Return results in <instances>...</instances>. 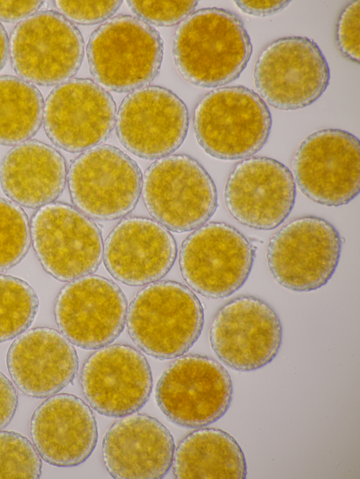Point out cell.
<instances>
[{"mask_svg": "<svg viewBox=\"0 0 360 479\" xmlns=\"http://www.w3.org/2000/svg\"><path fill=\"white\" fill-rule=\"evenodd\" d=\"M233 384L227 370L207 356H179L160 376L155 390L158 405L173 423L200 428L221 419L229 409Z\"/></svg>", "mask_w": 360, "mask_h": 479, "instance_id": "obj_12", "label": "cell"}, {"mask_svg": "<svg viewBox=\"0 0 360 479\" xmlns=\"http://www.w3.org/2000/svg\"><path fill=\"white\" fill-rule=\"evenodd\" d=\"M84 42L78 28L58 12L39 11L18 23L9 38V56L18 77L51 86L79 70Z\"/></svg>", "mask_w": 360, "mask_h": 479, "instance_id": "obj_6", "label": "cell"}, {"mask_svg": "<svg viewBox=\"0 0 360 479\" xmlns=\"http://www.w3.org/2000/svg\"><path fill=\"white\" fill-rule=\"evenodd\" d=\"M44 102L35 85L13 75L0 76V145H17L39 129Z\"/></svg>", "mask_w": 360, "mask_h": 479, "instance_id": "obj_26", "label": "cell"}, {"mask_svg": "<svg viewBox=\"0 0 360 479\" xmlns=\"http://www.w3.org/2000/svg\"><path fill=\"white\" fill-rule=\"evenodd\" d=\"M244 13L257 17L273 15L285 8L290 1H235Z\"/></svg>", "mask_w": 360, "mask_h": 479, "instance_id": "obj_35", "label": "cell"}, {"mask_svg": "<svg viewBox=\"0 0 360 479\" xmlns=\"http://www.w3.org/2000/svg\"><path fill=\"white\" fill-rule=\"evenodd\" d=\"M53 311L60 332L72 344L94 350L109 345L122 333L127 302L115 282L89 275L60 290Z\"/></svg>", "mask_w": 360, "mask_h": 479, "instance_id": "obj_17", "label": "cell"}, {"mask_svg": "<svg viewBox=\"0 0 360 479\" xmlns=\"http://www.w3.org/2000/svg\"><path fill=\"white\" fill-rule=\"evenodd\" d=\"M112 96L89 79L73 78L56 86L46 99L42 123L52 143L83 152L105 142L115 124Z\"/></svg>", "mask_w": 360, "mask_h": 479, "instance_id": "obj_15", "label": "cell"}, {"mask_svg": "<svg viewBox=\"0 0 360 479\" xmlns=\"http://www.w3.org/2000/svg\"><path fill=\"white\" fill-rule=\"evenodd\" d=\"M360 1H353L342 11L336 27V40L341 53L348 59L360 61Z\"/></svg>", "mask_w": 360, "mask_h": 479, "instance_id": "obj_32", "label": "cell"}, {"mask_svg": "<svg viewBox=\"0 0 360 479\" xmlns=\"http://www.w3.org/2000/svg\"><path fill=\"white\" fill-rule=\"evenodd\" d=\"M173 473L176 478L245 479L247 464L235 438L214 428L188 434L174 449Z\"/></svg>", "mask_w": 360, "mask_h": 479, "instance_id": "obj_25", "label": "cell"}, {"mask_svg": "<svg viewBox=\"0 0 360 479\" xmlns=\"http://www.w3.org/2000/svg\"><path fill=\"white\" fill-rule=\"evenodd\" d=\"M80 384L89 405L99 414L122 417L148 402L152 373L145 356L126 344L98 348L82 365Z\"/></svg>", "mask_w": 360, "mask_h": 479, "instance_id": "obj_19", "label": "cell"}, {"mask_svg": "<svg viewBox=\"0 0 360 479\" xmlns=\"http://www.w3.org/2000/svg\"><path fill=\"white\" fill-rule=\"evenodd\" d=\"M31 242L44 270L70 282L91 275L103 258L101 230L77 208L51 202L37 209L30 224Z\"/></svg>", "mask_w": 360, "mask_h": 479, "instance_id": "obj_10", "label": "cell"}, {"mask_svg": "<svg viewBox=\"0 0 360 479\" xmlns=\"http://www.w3.org/2000/svg\"><path fill=\"white\" fill-rule=\"evenodd\" d=\"M9 58V37L7 32L0 22V71L6 65Z\"/></svg>", "mask_w": 360, "mask_h": 479, "instance_id": "obj_36", "label": "cell"}, {"mask_svg": "<svg viewBox=\"0 0 360 479\" xmlns=\"http://www.w3.org/2000/svg\"><path fill=\"white\" fill-rule=\"evenodd\" d=\"M295 181L311 201L327 206L347 204L360 189V142L339 129L313 132L297 148Z\"/></svg>", "mask_w": 360, "mask_h": 479, "instance_id": "obj_13", "label": "cell"}, {"mask_svg": "<svg viewBox=\"0 0 360 479\" xmlns=\"http://www.w3.org/2000/svg\"><path fill=\"white\" fill-rule=\"evenodd\" d=\"M8 371L25 395L44 398L58 393L75 379L78 357L72 343L60 332L37 327L20 334L6 355Z\"/></svg>", "mask_w": 360, "mask_h": 479, "instance_id": "obj_22", "label": "cell"}, {"mask_svg": "<svg viewBox=\"0 0 360 479\" xmlns=\"http://www.w3.org/2000/svg\"><path fill=\"white\" fill-rule=\"evenodd\" d=\"M174 442L169 429L143 414L122 416L106 431L102 459L114 478H163L172 466Z\"/></svg>", "mask_w": 360, "mask_h": 479, "instance_id": "obj_23", "label": "cell"}, {"mask_svg": "<svg viewBox=\"0 0 360 479\" xmlns=\"http://www.w3.org/2000/svg\"><path fill=\"white\" fill-rule=\"evenodd\" d=\"M44 1H0V21L15 22L39 11Z\"/></svg>", "mask_w": 360, "mask_h": 479, "instance_id": "obj_34", "label": "cell"}, {"mask_svg": "<svg viewBox=\"0 0 360 479\" xmlns=\"http://www.w3.org/2000/svg\"><path fill=\"white\" fill-rule=\"evenodd\" d=\"M39 300L25 281L0 274V343L26 331L37 315Z\"/></svg>", "mask_w": 360, "mask_h": 479, "instance_id": "obj_27", "label": "cell"}, {"mask_svg": "<svg viewBox=\"0 0 360 479\" xmlns=\"http://www.w3.org/2000/svg\"><path fill=\"white\" fill-rule=\"evenodd\" d=\"M255 256L250 241L223 222L206 223L183 242L179 266L191 290L212 299L229 297L248 280Z\"/></svg>", "mask_w": 360, "mask_h": 479, "instance_id": "obj_9", "label": "cell"}, {"mask_svg": "<svg viewBox=\"0 0 360 479\" xmlns=\"http://www.w3.org/2000/svg\"><path fill=\"white\" fill-rule=\"evenodd\" d=\"M271 125L267 105L243 86L212 90L198 100L193 114L198 144L207 154L221 160L252 157L266 144Z\"/></svg>", "mask_w": 360, "mask_h": 479, "instance_id": "obj_3", "label": "cell"}, {"mask_svg": "<svg viewBox=\"0 0 360 479\" xmlns=\"http://www.w3.org/2000/svg\"><path fill=\"white\" fill-rule=\"evenodd\" d=\"M103 256L115 279L142 286L165 276L175 261L176 247L165 226L150 218L131 216L121 220L110 232Z\"/></svg>", "mask_w": 360, "mask_h": 479, "instance_id": "obj_20", "label": "cell"}, {"mask_svg": "<svg viewBox=\"0 0 360 479\" xmlns=\"http://www.w3.org/2000/svg\"><path fill=\"white\" fill-rule=\"evenodd\" d=\"M172 50L175 67L186 81L217 88L240 77L250 59L252 45L237 14L212 7L192 13L180 23Z\"/></svg>", "mask_w": 360, "mask_h": 479, "instance_id": "obj_1", "label": "cell"}, {"mask_svg": "<svg viewBox=\"0 0 360 479\" xmlns=\"http://www.w3.org/2000/svg\"><path fill=\"white\" fill-rule=\"evenodd\" d=\"M330 79L325 55L307 37L273 41L261 52L254 68L257 93L266 104L281 110L313 104L327 89Z\"/></svg>", "mask_w": 360, "mask_h": 479, "instance_id": "obj_8", "label": "cell"}, {"mask_svg": "<svg viewBox=\"0 0 360 479\" xmlns=\"http://www.w3.org/2000/svg\"><path fill=\"white\" fill-rule=\"evenodd\" d=\"M126 321L129 336L140 350L167 360L182 355L197 341L204 311L189 287L174 281H157L136 294Z\"/></svg>", "mask_w": 360, "mask_h": 479, "instance_id": "obj_2", "label": "cell"}, {"mask_svg": "<svg viewBox=\"0 0 360 479\" xmlns=\"http://www.w3.org/2000/svg\"><path fill=\"white\" fill-rule=\"evenodd\" d=\"M30 430L40 457L58 467L84 463L98 439L97 424L91 408L69 393H56L39 405L31 417Z\"/></svg>", "mask_w": 360, "mask_h": 479, "instance_id": "obj_21", "label": "cell"}, {"mask_svg": "<svg viewBox=\"0 0 360 479\" xmlns=\"http://www.w3.org/2000/svg\"><path fill=\"white\" fill-rule=\"evenodd\" d=\"M224 198L229 214L240 224L259 230L279 226L292 211L296 185L291 171L267 157L238 162L226 182Z\"/></svg>", "mask_w": 360, "mask_h": 479, "instance_id": "obj_18", "label": "cell"}, {"mask_svg": "<svg viewBox=\"0 0 360 479\" xmlns=\"http://www.w3.org/2000/svg\"><path fill=\"white\" fill-rule=\"evenodd\" d=\"M18 403V393L13 382L0 372V431L13 420Z\"/></svg>", "mask_w": 360, "mask_h": 479, "instance_id": "obj_33", "label": "cell"}, {"mask_svg": "<svg viewBox=\"0 0 360 479\" xmlns=\"http://www.w3.org/2000/svg\"><path fill=\"white\" fill-rule=\"evenodd\" d=\"M117 138L136 157L155 159L176 151L188 129V112L171 90L146 86L131 91L122 101L115 118Z\"/></svg>", "mask_w": 360, "mask_h": 479, "instance_id": "obj_16", "label": "cell"}, {"mask_svg": "<svg viewBox=\"0 0 360 479\" xmlns=\"http://www.w3.org/2000/svg\"><path fill=\"white\" fill-rule=\"evenodd\" d=\"M211 348L228 367L239 372L257 370L276 357L283 338L280 318L264 301L240 296L224 304L210 328Z\"/></svg>", "mask_w": 360, "mask_h": 479, "instance_id": "obj_14", "label": "cell"}, {"mask_svg": "<svg viewBox=\"0 0 360 479\" xmlns=\"http://www.w3.org/2000/svg\"><path fill=\"white\" fill-rule=\"evenodd\" d=\"M57 12L71 22L82 25H96L111 18L122 1H54Z\"/></svg>", "mask_w": 360, "mask_h": 479, "instance_id": "obj_31", "label": "cell"}, {"mask_svg": "<svg viewBox=\"0 0 360 479\" xmlns=\"http://www.w3.org/2000/svg\"><path fill=\"white\" fill-rule=\"evenodd\" d=\"M41 459L33 443L20 433L0 431V478H39Z\"/></svg>", "mask_w": 360, "mask_h": 479, "instance_id": "obj_29", "label": "cell"}, {"mask_svg": "<svg viewBox=\"0 0 360 479\" xmlns=\"http://www.w3.org/2000/svg\"><path fill=\"white\" fill-rule=\"evenodd\" d=\"M342 245L339 232L328 221L316 216L297 217L270 239L268 267L281 287L296 292L312 291L333 277Z\"/></svg>", "mask_w": 360, "mask_h": 479, "instance_id": "obj_7", "label": "cell"}, {"mask_svg": "<svg viewBox=\"0 0 360 479\" xmlns=\"http://www.w3.org/2000/svg\"><path fill=\"white\" fill-rule=\"evenodd\" d=\"M68 183L75 208L89 218L110 221L134 209L141 193L142 175L126 153L101 144L72 162Z\"/></svg>", "mask_w": 360, "mask_h": 479, "instance_id": "obj_11", "label": "cell"}, {"mask_svg": "<svg viewBox=\"0 0 360 479\" xmlns=\"http://www.w3.org/2000/svg\"><path fill=\"white\" fill-rule=\"evenodd\" d=\"M141 193L150 216L167 229L188 232L206 223L217 208V192L210 174L187 155L157 159L146 171Z\"/></svg>", "mask_w": 360, "mask_h": 479, "instance_id": "obj_5", "label": "cell"}, {"mask_svg": "<svg viewBox=\"0 0 360 479\" xmlns=\"http://www.w3.org/2000/svg\"><path fill=\"white\" fill-rule=\"evenodd\" d=\"M31 244L30 227L24 210L0 197V272L19 263Z\"/></svg>", "mask_w": 360, "mask_h": 479, "instance_id": "obj_28", "label": "cell"}, {"mask_svg": "<svg viewBox=\"0 0 360 479\" xmlns=\"http://www.w3.org/2000/svg\"><path fill=\"white\" fill-rule=\"evenodd\" d=\"M66 164L52 146L29 140L7 151L0 162V184L4 194L19 206L39 208L63 192Z\"/></svg>", "mask_w": 360, "mask_h": 479, "instance_id": "obj_24", "label": "cell"}, {"mask_svg": "<svg viewBox=\"0 0 360 479\" xmlns=\"http://www.w3.org/2000/svg\"><path fill=\"white\" fill-rule=\"evenodd\" d=\"M89 71L105 90L131 92L158 76L163 58L159 32L141 19L112 17L91 34L86 46Z\"/></svg>", "mask_w": 360, "mask_h": 479, "instance_id": "obj_4", "label": "cell"}, {"mask_svg": "<svg viewBox=\"0 0 360 479\" xmlns=\"http://www.w3.org/2000/svg\"><path fill=\"white\" fill-rule=\"evenodd\" d=\"M137 18L150 25L171 27L181 22L192 13L198 1H127Z\"/></svg>", "mask_w": 360, "mask_h": 479, "instance_id": "obj_30", "label": "cell"}]
</instances>
